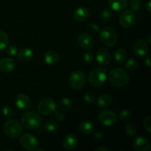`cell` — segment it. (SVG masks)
Returning a JSON list of instances; mask_svg holds the SVG:
<instances>
[{
  "mask_svg": "<svg viewBox=\"0 0 151 151\" xmlns=\"http://www.w3.org/2000/svg\"><path fill=\"white\" fill-rule=\"evenodd\" d=\"M83 98H84V100H85V102H86V103H94L96 100L95 95H94L93 93H91V92L86 93V94L84 95Z\"/></svg>",
  "mask_w": 151,
  "mask_h": 151,
  "instance_id": "obj_37",
  "label": "cell"
},
{
  "mask_svg": "<svg viewBox=\"0 0 151 151\" xmlns=\"http://www.w3.org/2000/svg\"><path fill=\"white\" fill-rule=\"evenodd\" d=\"M112 103V97L109 94H102L97 98V105L100 108L109 107Z\"/></svg>",
  "mask_w": 151,
  "mask_h": 151,
  "instance_id": "obj_22",
  "label": "cell"
},
{
  "mask_svg": "<svg viewBox=\"0 0 151 151\" xmlns=\"http://www.w3.org/2000/svg\"><path fill=\"white\" fill-rule=\"evenodd\" d=\"M16 63L11 58H4L0 60V71L2 72H10L14 69Z\"/></svg>",
  "mask_w": 151,
  "mask_h": 151,
  "instance_id": "obj_17",
  "label": "cell"
},
{
  "mask_svg": "<svg viewBox=\"0 0 151 151\" xmlns=\"http://www.w3.org/2000/svg\"><path fill=\"white\" fill-rule=\"evenodd\" d=\"M15 103L18 109L21 111H26L30 106V100L28 96L24 94H20L15 98Z\"/></svg>",
  "mask_w": 151,
  "mask_h": 151,
  "instance_id": "obj_13",
  "label": "cell"
},
{
  "mask_svg": "<svg viewBox=\"0 0 151 151\" xmlns=\"http://www.w3.org/2000/svg\"><path fill=\"white\" fill-rule=\"evenodd\" d=\"M3 130L7 137L10 139H16L22 135V126L21 122L17 119H11L4 123Z\"/></svg>",
  "mask_w": 151,
  "mask_h": 151,
  "instance_id": "obj_3",
  "label": "cell"
},
{
  "mask_svg": "<svg viewBox=\"0 0 151 151\" xmlns=\"http://www.w3.org/2000/svg\"><path fill=\"white\" fill-rule=\"evenodd\" d=\"M151 1L150 0H149L148 1H147V5H146V8H147V12H148L149 13H151Z\"/></svg>",
  "mask_w": 151,
  "mask_h": 151,
  "instance_id": "obj_42",
  "label": "cell"
},
{
  "mask_svg": "<svg viewBox=\"0 0 151 151\" xmlns=\"http://www.w3.org/2000/svg\"><path fill=\"white\" fill-rule=\"evenodd\" d=\"M72 106V100L69 98L65 97V98L62 99L58 103V109L59 110L61 111H67L71 109Z\"/></svg>",
  "mask_w": 151,
  "mask_h": 151,
  "instance_id": "obj_25",
  "label": "cell"
},
{
  "mask_svg": "<svg viewBox=\"0 0 151 151\" xmlns=\"http://www.w3.org/2000/svg\"><path fill=\"white\" fill-rule=\"evenodd\" d=\"M134 50L135 54L138 57H144L147 55L148 51V46L147 42L143 39H139L134 44Z\"/></svg>",
  "mask_w": 151,
  "mask_h": 151,
  "instance_id": "obj_15",
  "label": "cell"
},
{
  "mask_svg": "<svg viewBox=\"0 0 151 151\" xmlns=\"http://www.w3.org/2000/svg\"><path fill=\"white\" fill-rule=\"evenodd\" d=\"M125 132L128 135L131 136V137H134V136L137 135V127L133 123H128L125 125Z\"/></svg>",
  "mask_w": 151,
  "mask_h": 151,
  "instance_id": "obj_28",
  "label": "cell"
},
{
  "mask_svg": "<svg viewBox=\"0 0 151 151\" xmlns=\"http://www.w3.org/2000/svg\"><path fill=\"white\" fill-rule=\"evenodd\" d=\"M94 137H95V138L97 139L101 140L103 139V137H104V133L102 131H97V132L95 133V134H94Z\"/></svg>",
  "mask_w": 151,
  "mask_h": 151,
  "instance_id": "obj_40",
  "label": "cell"
},
{
  "mask_svg": "<svg viewBox=\"0 0 151 151\" xmlns=\"http://www.w3.org/2000/svg\"><path fill=\"white\" fill-rule=\"evenodd\" d=\"M119 117L123 121H128L132 117V113L128 109H124L119 112Z\"/></svg>",
  "mask_w": 151,
  "mask_h": 151,
  "instance_id": "obj_30",
  "label": "cell"
},
{
  "mask_svg": "<svg viewBox=\"0 0 151 151\" xmlns=\"http://www.w3.org/2000/svg\"><path fill=\"white\" fill-rule=\"evenodd\" d=\"M1 114H2V115L4 117L9 119V118H10L13 116V110L10 106H5L4 107H3L2 110H1Z\"/></svg>",
  "mask_w": 151,
  "mask_h": 151,
  "instance_id": "obj_31",
  "label": "cell"
},
{
  "mask_svg": "<svg viewBox=\"0 0 151 151\" xmlns=\"http://www.w3.org/2000/svg\"><path fill=\"white\" fill-rule=\"evenodd\" d=\"M33 57V52L29 48H23L18 53V58L23 62H27Z\"/></svg>",
  "mask_w": 151,
  "mask_h": 151,
  "instance_id": "obj_21",
  "label": "cell"
},
{
  "mask_svg": "<svg viewBox=\"0 0 151 151\" xmlns=\"http://www.w3.org/2000/svg\"><path fill=\"white\" fill-rule=\"evenodd\" d=\"M9 44V37L5 32L0 30V51L7 48Z\"/></svg>",
  "mask_w": 151,
  "mask_h": 151,
  "instance_id": "obj_26",
  "label": "cell"
},
{
  "mask_svg": "<svg viewBox=\"0 0 151 151\" xmlns=\"http://www.w3.org/2000/svg\"><path fill=\"white\" fill-rule=\"evenodd\" d=\"M134 149L137 151H148L150 150V142L147 138L139 137L133 142Z\"/></svg>",
  "mask_w": 151,
  "mask_h": 151,
  "instance_id": "obj_12",
  "label": "cell"
},
{
  "mask_svg": "<svg viewBox=\"0 0 151 151\" xmlns=\"http://www.w3.org/2000/svg\"><path fill=\"white\" fill-rule=\"evenodd\" d=\"M87 29L91 33H98L100 32V27L97 24H96L95 23H92V22H90L87 25Z\"/></svg>",
  "mask_w": 151,
  "mask_h": 151,
  "instance_id": "obj_33",
  "label": "cell"
},
{
  "mask_svg": "<svg viewBox=\"0 0 151 151\" xmlns=\"http://www.w3.org/2000/svg\"><path fill=\"white\" fill-rule=\"evenodd\" d=\"M109 81L114 86H125L129 82V75L125 69L122 68H115L109 73Z\"/></svg>",
  "mask_w": 151,
  "mask_h": 151,
  "instance_id": "obj_1",
  "label": "cell"
},
{
  "mask_svg": "<svg viewBox=\"0 0 151 151\" xmlns=\"http://www.w3.org/2000/svg\"><path fill=\"white\" fill-rule=\"evenodd\" d=\"M94 60V55L91 52L87 51L86 52L85 54H84V60L86 63H91V62Z\"/></svg>",
  "mask_w": 151,
  "mask_h": 151,
  "instance_id": "obj_38",
  "label": "cell"
},
{
  "mask_svg": "<svg viewBox=\"0 0 151 151\" xmlns=\"http://www.w3.org/2000/svg\"><path fill=\"white\" fill-rule=\"evenodd\" d=\"M112 13L109 9H105L103 11L101 12V19H103V21H108L111 18Z\"/></svg>",
  "mask_w": 151,
  "mask_h": 151,
  "instance_id": "obj_35",
  "label": "cell"
},
{
  "mask_svg": "<svg viewBox=\"0 0 151 151\" xmlns=\"http://www.w3.org/2000/svg\"><path fill=\"white\" fill-rule=\"evenodd\" d=\"M18 53L17 47L14 45H10L7 47V55L10 56V57H13L16 55Z\"/></svg>",
  "mask_w": 151,
  "mask_h": 151,
  "instance_id": "obj_36",
  "label": "cell"
},
{
  "mask_svg": "<svg viewBox=\"0 0 151 151\" xmlns=\"http://www.w3.org/2000/svg\"><path fill=\"white\" fill-rule=\"evenodd\" d=\"M22 124L28 130H35L40 127L41 118L38 113L35 111H27L22 116Z\"/></svg>",
  "mask_w": 151,
  "mask_h": 151,
  "instance_id": "obj_2",
  "label": "cell"
},
{
  "mask_svg": "<svg viewBox=\"0 0 151 151\" xmlns=\"http://www.w3.org/2000/svg\"><path fill=\"white\" fill-rule=\"evenodd\" d=\"M98 119L106 126L113 125L117 122V116L114 112L110 110H103L99 113Z\"/></svg>",
  "mask_w": 151,
  "mask_h": 151,
  "instance_id": "obj_9",
  "label": "cell"
},
{
  "mask_svg": "<svg viewBox=\"0 0 151 151\" xmlns=\"http://www.w3.org/2000/svg\"><path fill=\"white\" fill-rule=\"evenodd\" d=\"M143 126H144L145 129L150 134L151 133V116H147V117H145L143 121Z\"/></svg>",
  "mask_w": 151,
  "mask_h": 151,
  "instance_id": "obj_34",
  "label": "cell"
},
{
  "mask_svg": "<svg viewBox=\"0 0 151 151\" xmlns=\"http://www.w3.org/2000/svg\"><path fill=\"white\" fill-rule=\"evenodd\" d=\"M96 151H109V148L106 147H99L95 149Z\"/></svg>",
  "mask_w": 151,
  "mask_h": 151,
  "instance_id": "obj_43",
  "label": "cell"
},
{
  "mask_svg": "<svg viewBox=\"0 0 151 151\" xmlns=\"http://www.w3.org/2000/svg\"><path fill=\"white\" fill-rule=\"evenodd\" d=\"M107 80V72L103 68H95L88 76V83L94 87L103 86Z\"/></svg>",
  "mask_w": 151,
  "mask_h": 151,
  "instance_id": "obj_4",
  "label": "cell"
},
{
  "mask_svg": "<svg viewBox=\"0 0 151 151\" xmlns=\"http://www.w3.org/2000/svg\"><path fill=\"white\" fill-rule=\"evenodd\" d=\"M56 103L53 99L46 97L41 100L38 105V111L41 114L47 116L54 113L56 110Z\"/></svg>",
  "mask_w": 151,
  "mask_h": 151,
  "instance_id": "obj_6",
  "label": "cell"
},
{
  "mask_svg": "<svg viewBox=\"0 0 151 151\" xmlns=\"http://www.w3.org/2000/svg\"><path fill=\"white\" fill-rule=\"evenodd\" d=\"M119 22L120 24L125 29L131 28L136 22L135 13L133 10H125L122 12L119 17Z\"/></svg>",
  "mask_w": 151,
  "mask_h": 151,
  "instance_id": "obj_10",
  "label": "cell"
},
{
  "mask_svg": "<svg viewBox=\"0 0 151 151\" xmlns=\"http://www.w3.org/2000/svg\"><path fill=\"white\" fill-rule=\"evenodd\" d=\"M64 114L61 111H55V118L57 119L58 121H62L64 119Z\"/></svg>",
  "mask_w": 151,
  "mask_h": 151,
  "instance_id": "obj_39",
  "label": "cell"
},
{
  "mask_svg": "<svg viewBox=\"0 0 151 151\" xmlns=\"http://www.w3.org/2000/svg\"><path fill=\"white\" fill-rule=\"evenodd\" d=\"M78 41L81 47L86 50H91L94 47V38L89 34L86 33V32H82L80 34L78 38Z\"/></svg>",
  "mask_w": 151,
  "mask_h": 151,
  "instance_id": "obj_11",
  "label": "cell"
},
{
  "mask_svg": "<svg viewBox=\"0 0 151 151\" xmlns=\"http://www.w3.org/2000/svg\"><path fill=\"white\" fill-rule=\"evenodd\" d=\"M88 15H89V13L88 10L84 7H78L74 11L73 13L75 19L79 22H83L86 20L88 17Z\"/></svg>",
  "mask_w": 151,
  "mask_h": 151,
  "instance_id": "obj_20",
  "label": "cell"
},
{
  "mask_svg": "<svg viewBox=\"0 0 151 151\" xmlns=\"http://www.w3.org/2000/svg\"><path fill=\"white\" fill-rule=\"evenodd\" d=\"M79 128L84 134H91L94 131V125L91 121L83 120L80 123Z\"/></svg>",
  "mask_w": 151,
  "mask_h": 151,
  "instance_id": "obj_23",
  "label": "cell"
},
{
  "mask_svg": "<svg viewBox=\"0 0 151 151\" xmlns=\"http://www.w3.org/2000/svg\"><path fill=\"white\" fill-rule=\"evenodd\" d=\"M128 53L126 50L122 48H119L114 52V59L119 64H122L126 60Z\"/></svg>",
  "mask_w": 151,
  "mask_h": 151,
  "instance_id": "obj_24",
  "label": "cell"
},
{
  "mask_svg": "<svg viewBox=\"0 0 151 151\" xmlns=\"http://www.w3.org/2000/svg\"><path fill=\"white\" fill-rule=\"evenodd\" d=\"M85 83L86 76L82 71H75L69 75V84L73 89H81L83 87Z\"/></svg>",
  "mask_w": 151,
  "mask_h": 151,
  "instance_id": "obj_7",
  "label": "cell"
},
{
  "mask_svg": "<svg viewBox=\"0 0 151 151\" xmlns=\"http://www.w3.org/2000/svg\"><path fill=\"white\" fill-rule=\"evenodd\" d=\"M44 129L47 130V131L50 132H54V131H57L58 128V124L57 122H55L53 119H49L45 122L44 125Z\"/></svg>",
  "mask_w": 151,
  "mask_h": 151,
  "instance_id": "obj_27",
  "label": "cell"
},
{
  "mask_svg": "<svg viewBox=\"0 0 151 151\" xmlns=\"http://www.w3.org/2000/svg\"><path fill=\"white\" fill-rule=\"evenodd\" d=\"M96 60L97 63L100 66H106L109 64L111 60L110 52L106 49L101 48L97 51L96 55Z\"/></svg>",
  "mask_w": 151,
  "mask_h": 151,
  "instance_id": "obj_14",
  "label": "cell"
},
{
  "mask_svg": "<svg viewBox=\"0 0 151 151\" xmlns=\"http://www.w3.org/2000/svg\"><path fill=\"white\" fill-rule=\"evenodd\" d=\"M142 4V0H131L130 6L133 11H137L141 8Z\"/></svg>",
  "mask_w": 151,
  "mask_h": 151,
  "instance_id": "obj_32",
  "label": "cell"
},
{
  "mask_svg": "<svg viewBox=\"0 0 151 151\" xmlns=\"http://www.w3.org/2000/svg\"><path fill=\"white\" fill-rule=\"evenodd\" d=\"M129 0H109V4L114 11H122L128 6Z\"/></svg>",
  "mask_w": 151,
  "mask_h": 151,
  "instance_id": "obj_19",
  "label": "cell"
},
{
  "mask_svg": "<svg viewBox=\"0 0 151 151\" xmlns=\"http://www.w3.org/2000/svg\"><path fill=\"white\" fill-rule=\"evenodd\" d=\"M150 38H151V35H149V36H148V38H147V41H148V44H151Z\"/></svg>",
  "mask_w": 151,
  "mask_h": 151,
  "instance_id": "obj_44",
  "label": "cell"
},
{
  "mask_svg": "<svg viewBox=\"0 0 151 151\" xmlns=\"http://www.w3.org/2000/svg\"><path fill=\"white\" fill-rule=\"evenodd\" d=\"M44 61L48 65H55L60 61V56L56 52L50 50L44 54Z\"/></svg>",
  "mask_w": 151,
  "mask_h": 151,
  "instance_id": "obj_18",
  "label": "cell"
},
{
  "mask_svg": "<svg viewBox=\"0 0 151 151\" xmlns=\"http://www.w3.org/2000/svg\"><path fill=\"white\" fill-rule=\"evenodd\" d=\"M139 63L135 59H129L125 64V68L128 70L134 71L138 68Z\"/></svg>",
  "mask_w": 151,
  "mask_h": 151,
  "instance_id": "obj_29",
  "label": "cell"
},
{
  "mask_svg": "<svg viewBox=\"0 0 151 151\" xmlns=\"http://www.w3.org/2000/svg\"><path fill=\"white\" fill-rule=\"evenodd\" d=\"M20 144L25 150H33L38 147V140L31 134H24L20 139Z\"/></svg>",
  "mask_w": 151,
  "mask_h": 151,
  "instance_id": "obj_8",
  "label": "cell"
},
{
  "mask_svg": "<svg viewBox=\"0 0 151 151\" xmlns=\"http://www.w3.org/2000/svg\"><path fill=\"white\" fill-rule=\"evenodd\" d=\"M100 38L105 45L113 47L117 42V34L114 29L106 27L100 32Z\"/></svg>",
  "mask_w": 151,
  "mask_h": 151,
  "instance_id": "obj_5",
  "label": "cell"
},
{
  "mask_svg": "<svg viewBox=\"0 0 151 151\" xmlns=\"http://www.w3.org/2000/svg\"><path fill=\"white\" fill-rule=\"evenodd\" d=\"M145 65H147L148 67H150V66H151L150 56H147V58H146L145 60Z\"/></svg>",
  "mask_w": 151,
  "mask_h": 151,
  "instance_id": "obj_41",
  "label": "cell"
},
{
  "mask_svg": "<svg viewBox=\"0 0 151 151\" xmlns=\"http://www.w3.org/2000/svg\"><path fill=\"white\" fill-rule=\"evenodd\" d=\"M78 145V139L76 135L69 134L64 137L63 140V146L66 150H74Z\"/></svg>",
  "mask_w": 151,
  "mask_h": 151,
  "instance_id": "obj_16",
  "label": "cell"
}]
</instances>
